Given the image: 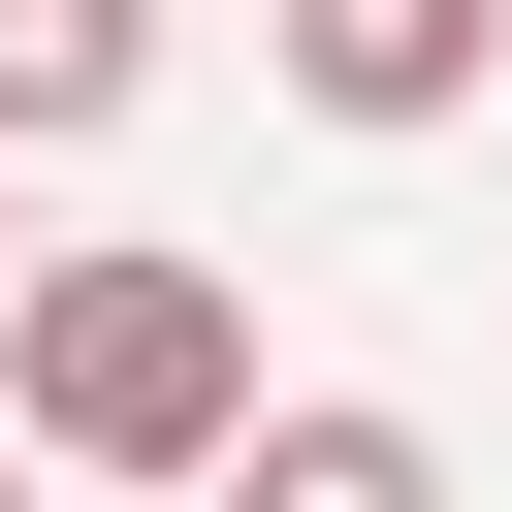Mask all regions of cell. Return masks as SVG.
<instances>
[{"label":"cell","mask_w":512,"mask_h":512,"mask_svg":"<svg viewBox=\"0 0 512 512\" xmlns=\"http://www.w3.org/2000/svg\"><path fill=\"white\" fill-rule=\"evenodd\" d=\"M128 64H160V0H0V160L128 128Z\"/></svg>","instance_id":"cell-3"},{"label":"cell","mask_w":512,"mask_h":512,"mask_svg":"<svg viewBox=\"0 0 512 512\" xmlns=\"http://www.w3.org/2000/svg\"><path fill=\"white\" fill-rule=\"evenodd\" d=\"M0 512H32V448H0Z\"/></svg>","instance_id":"cell-6"},{"label":"cell","mask_w":512,"mask_h":512,"mask_svg":"<svg viewBox=\"0 0 512 512\" xmlns=\"http://www.w3.org/2000/svg\"><path fill=\"white\" fill-rule=\"evenodd\" d=\"M480 64H512V0H288V96L320 128H448Z\"/></svg>","instance_id":"cell-2"},{"label":"cell","mask_w":512,"mask_h":512,"mask_svg":"<svg viewBox=\"0 0 512 512\" xmlns=\"http://www.w3.org/2000/svg\"><path fill=\"white\" fill-rule=\"evenodd\" d=\"M224 416H256V288H224V256H32V288H0V448H64V480H224Z\"/></svg>","instance_id":"cell-1"},{"label":"cell","mask_w":512,"mask_h":512,"mask_svg":"<svg viewBox=\"0 0 512 512\" xmlns=\"http://www.w3.org/2000/svg\"><path fill=\"white\" fill-rule=\"evenodd\" d=\"M0 288H32V224H0Z\"/></svg>","instance_id":"cell-5"},{"label":"cell","mask_w":512,"mask_h":512,"mask_svg":"<svg viewBox=\"0 0 512 512\" xmlns=\"http://www.w3.org/2000/svg\"><path fill=\"white\" fill-rule=\"evenodd\" d=\"M224 512H448L416 416H224Z\"/></svg>","instance_id":"cell-4"}]
</instances>
